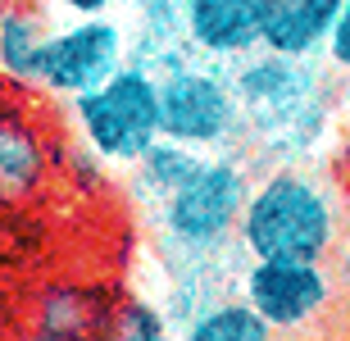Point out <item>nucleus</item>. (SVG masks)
Instances as JSON below:
<instances>
[{"instance_id": "f257e3e1", "label": "nucleus", "mask_w": 350, "mask_h": 341, "mask_svg": "<svg viewBox=\"0 0 350 341\" xmlns=\"http://www.w3.org/2000/svg\"><path fill=\"white\" fill-rule=\"evenodd\" d=\"M237 241L250 260H332L341 246V205L310 173L273 169L250 187Z\"/></svg>"}, {"instance_id": "f03ea898", "label": "nucleus", "mask_w": 350, "mask_h": 341, "mask_svg": "<svg viewBox=\"0 0 350 341\" xmlns=\"http://www.w3.org/2000/svg\"><path fill=\"white\" fill-rule=\"evenodd\" d=\"M73 123L96 159L137 164L164 137L159 118V78L142 64H123L114 78L91 87L73 100Z\"/></svg>"}, {"instance_id": "7ed1b4c3", "label": "nucleus", "mask_w": 350, "mask_h": 341, "mask_svg": "<svg viewBox=\"0 0 350 341\" xmlns=\"http://www.w3.org/2000/svg\"><path fill=\"white\" fill-rule=\"evenodd\" d=\"M250 173L237 159H205L187 187L164 196V228L182 250L209 255L232 241L241 228V210L250 200Z\"/></svg>"}, {"instance_id": "20e7f679", "label": "nucleus", "mask_w": 350, "mask_h": 341, "mask_svg": "<svg viewBox=\"0 0 350 341\" xmlns=\"http://www.w3.org/2000/svg\"><path fill=\"white\" fill-rule=\"evenodd\" d=\"M159 118L164 137L173 141H187L196 150H223L241 132L246 109L232 78L214 68H169L159 78Z\"/></svg>"}, {"instance_id": "39448f33", "label": "nucleus", "mask_w": 350, "mask_h": 341, "mask_svg": "<svg viewBox=\"0 0 350 341\" xmlns=\"http://www.w3.org/2000/svg\"><path fill=\"white\" fill-rule=\"evenodd\" d=\"M246 296L278 332H305L341 305L332 260H255L241 277Z\"/></svg>"}, {"instance_id": "423d86ee", "label": "nucleus", "mask_w": 350, "mask_h": 341, "mask_svg": "<svg viewBox=\"0 0 350 341\" xmlns=\"http://www.w3.org/2000/svg\"><path fill=\"white\" fill-rule=\"evenodd\" d=\"M27 100V92L0 100V210H27L46 200L59 173V141Z\"/></svg>"}, {"instance_id": "0eeeda50", "label": "nucleus", "mask_w": 350, "mask_h": 341, "mask_svg": "<svg viewBox=\"0 0 350 341\" xmlns=\"http://www.w3.org/2000/svg\"><path fill=\"white\" fill-rule=\"evenodd\" d=\"M123 68V32L109 14H91V18H68L55 27L41 55L37 73V96L51 100H78L82 92L100 87Z\"/></svg>"}, {"instance_id": "6e6552de", "label": "nucleus", "mask_w": 350, "mask_h": 341, "mask_svg": "<svg viewBox=\"0 0 350 341\" xmlns=\"http://www.w3.org/2000/svg\"><path fill=\"white\" fill-rule=\"evenodd\" d=\"M114 305L118 296L100 282L51 277L46 287H37V296L27 305V328L55 341H100Z\"/></svg>"}, {"instance_id": "1a4fd4ad", "label": "nucleus", "mask_w": 350, "mask_h": 341, "mask_svg": "<svg viewBox=\"0 0 350 341\" xmlns=\"http://www.w3.org/2000/svg\"><path fill=\"white\" fill-rule=\"evenodd\" d=\"M269 0H182V32L205 59H246L264 41Z\"/></svg>"}, {"instance_id": "9d476101", "label": "nucleus", "mask_w": 350, "mask_h": 341, "mask_svg": "<svg viewBox=\"0 0 350 341\" xmlns=\"http://www.w3.org/2000/svg\"><path fill=\"white\" fill-rule=\"evenodd\" d=\"M300 64H305V59L273 55V51L246 55L241 68H237V78H232L246 118H255V123H286L291 114H300V109L310 105L319 78H305Z\"/></svg>"}, {"instance_id": "9b49d317", "label": "nucleus", "mask_w": 350, "mask_h": 341, "mask_svg": "<svg viewBox=\"0 0 350 341\" xmlns=\"http://www.w3.org/2000/svg\"><path fill=\"white\" fill-rule=\"evenodd\" d=\"M55 27L46 23L41 0H0V73L14 92L37 96L41 55Z\"/></svg>"}, {"instance_id": "f8f14e48", "label": "nucleus", "mask_w": 350, "mask_h": 341, "mask_svg": "<svg viewBox=\"0 0 350 341\" xmlns=\"http://www.w3.org/2000/svg\"><path fill=\"white\" fill-rule=\"evenodd\" d=\"M346 5L350 0H269L260 51L310 59L327 46V32L337 27Z\"/></svg>"}, {"instance_id": "ddd939ff", "label": "nucleus", "mask_w": 350, "mask_h": 341, "mask_svg": "<svg viewBox=\"0 0 350 341\" xmlns=\"http://www.w3.org/2000/svg\"><path fill=\"white\" fill-rule=\"evenodd\" d=\"M187 341H286V332L273 328L246 296H237V301L205 305L187 323Z\"/></svg>"}, {"instance_id": "4468645a", "label": "nucleus", "mask_w": 350, "mask_h": 341, "mask_svg": "<svg viewBox=\"0 0 350 341\" xmlns=\"http://www.w3.org/2000/svg\"><path fill=\"white\" fill-rule=\"evenodd\" d=\"M205 164V150H196L187 141H173V137H159L142 159H137V173L142 182L155 191V196H173L178 187H187Z\"/></svg>"}, {"instance_id": "2eb2a0df", "label": "nucleus", "mask_w": 350, "mask_h": 341, "mask_svg": "<svg viewBox=\"0 0 350 341\" xmlns=\"http://www.w3.org/2000/svg\"><path fill=\"white\" fill-rule=\"evenodd\" d=\"M100 341H169V318L159 314L150 301H137V296H118L114 314L105 323Z\"/></svg>"}, {"instance_id": "dca6fc26", "label": "nucleus", "mask_w": 350, "mask_h": 341, "mask_svg": "<svg viewBox=\"0 0 350 341\" xmlns=\"http://www.w3.org/2000/svg\"><path fill=\"white\" fill-rule=\"evenodd\" d=\"M323 55H327V59H332V64L341 68V73H350V5L341 10L337 27L327 32V46H323Z\"/></svg>"}, {"instance_id": "f3484780", "label": "nucleus", "mask_w": 350, "mask_h": 341, "mask_svg": "<svg viewBox=\"0 0 350 341\" xmlns=\"http://www.w3.org/2000/svg\"><path fill=\"white\" fill-rule=\"evenodd\" d=\"M46 10H59L64 18H91V14H105L114 0H41Z\"/></svg>"}, {"instance_id": "a211bd4d", "label": "nucleus", "mask_w": 350, "mask_h": 341, "mask_svg": "<svg viewBox=\"0 0 350 341\" xmlns=\"http://www.w3.org/2000/svg\"><path fill=\"white\" fill-rule=\"evenodd\" d=\"M332 273H337V291H341V310L350 314V236H341L337 255H332Z\"/></svg>"}, {"instance_id": "6ab92c4d", "label": "nucleus", "mask_w": 350, "mask_h": 341, "mask_svg": "<svg viewBox=\"0 0 350 341\" xmlns=\"http://www.w3.org/2000/svg\"><path fill=\"white\" fill-rule=\"evenodd\" d=\"M5 341H55V337H41V332H32V328H18V332H10Z\"/></svg>"}, {"instance_id": "aec40b11", "label": "nucleus", "mask_w": 350, "mask_h": 341, "mask_svg": "<svg viewBox=\"0 0 350 341\" xmlns=\"http://www.w3.org/2000/svg\"><path fill=\"white\" fill-rule=\"evenodd\" d=\"M14 92V87H10V82H5V73H0V100H5V96H10Z\"/></svg>"}, {"instance_id": "412c9836", "label": "nucleus", "mask_w": 350, "mask_h": 341, "mask_svg": "<svg viewBox=\"0 0 350 341\" xmlns=\"http://www.w3.org/2000/svg\"><path fill=\"white\" fill-rule=\"evenodd\" d=\"M346 341H350V337H346Z\"/></svg>"}]
</instances>
